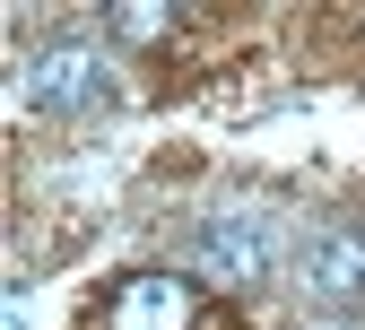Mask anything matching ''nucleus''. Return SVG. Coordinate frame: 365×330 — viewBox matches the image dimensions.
<instances>
[{
	"label": "nucleus",
	"mask_w": 365,
	"mask_h": 330,
	"mask_svg": "<svg viewBox=\"0 0 365 330\" xmlns=\"http://www.w3.org/2000/svg\"><path fill=\"white\" fill-rule=\"evenodd\" d=\"M18 96L43 122H87V113H105L122 96V87H113V53L96 35H43V43H26V61H18Z\"/></svg>",
	"instance_id": "nucleus-1"
},
{
	"label": "nucleus",
	"mask_w": 365,
	"mask_h": 330,
	"mask_svg": "<svg viewBox=\"0 0 365 330\" xmlns=\"http://www.w3.org/2000/svg\"><path fill=\"white\" fill-rule=\"evenodd\" d=\"M279 252H287V234H279V217L261 200H226V209H209L192 226V261H200L209 287H261L279 269Z\"/></svg>",
	"instance_id": "nucleus-2"
},
{
	"label": "nucleus",
	"mask_w": 365,
	"mask_h": 330,
	"mask_svg": "<svg viewBox=\"0 0 365 330\" xmlns=\"http://www.w3.org/2000/svg\"><path fill=\"white\" fill-rule=\"evenodd\" d=\"M296 287L313 313H365V217H331L322 234H304Z\"/></svg>",
	"instance_id": "nucleus-3"
},
{
	"label": "nucleus",
	"mask_w": 365,
	"mask_h": 330,
	"mask_svg": "<svg viewBox=\"0 0 365 330\" xmlns=\"http://www.w3.org/2000/svg\"><path fill=\"white\" fill-rule=\"evenodd\" d=\"M105 330H200V287L174 278V269H140V278L113 287Z\"/></svg>",
	"instance_id": "nucleus-4"
},
{
	"label": "nucleus",
	"mask_w": 365,
	"mask_h": 330,
	"mask_svg": "<svg viewBox=\"0 0 365 330\" xmlns=\"http://www.w3.org/2000/svg\"><path fill=\"white\" fill-rule=\"evenodd\" d=\"M105 35L113 43H165L174 35V9H165V0H113V9H105Z\"/></svg>",
	"instance_id": "nucleus-5"
}]
</instances>
